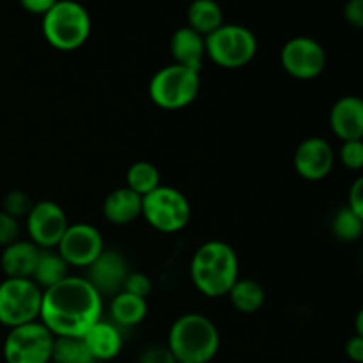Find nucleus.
<instances>
[{"label": "nucleus", "instance_id": "nucleus-1", "mask_svg": "<svg viewBox=\"0 0 363 363\" xmlns=\"http://www.w3.org/2000/svg\"><path fill=\"white\" fill-rule=\"evenodd\" d=\"M103 296L85 277H66L43 291L39 323L53 337L82 339L101 319Z\"/></svg>", "mask_w": 363, "mask_h": 363}, {"label": "nucleus", "instance_id": "nucleus-2", "mask_svg": "<svg viewBox=\"0 0 363 363\" xmlns=\"http://www.w3.org/2000/svg\"><path fill=\"white\" fill-rule=\"evenodd\" d=\"M190 277L199 293L204 296H227L230 287L240 279V259L236 250L225 241H206L191 257Z\"/></svg>", "mask_w": 363, "mask_h": 363}, {"label": "nucleus", "instance_id": "nucleus-3", "mask_svg": "<svg viewBox=\"0 0 363 363\" xmlns=\"http://www.w3.org/2000/svg\"><path fill=\"white\" fill-rule=\"evenodd\" d=\"M167 347L177 363H209L220 350L215 323L199 312H188L172 323Z\"/></svg>", "mask_w": 363, "mask_h": 363}, {"label": "nucleus", "instance_id": "nucleus-4", "mask_svg": "<svg viewBox=\"0 0 363 363\" xmlns=\"http://www.w3.org/2000/svg\"><path fill=\"white\" fill-rule=\"evenodd\" d=\"M91 30V14L73 0H55L43 16V35L50 46L60 52H73L84 46Z\"/></svg>", "mask_w": 363, "mask_h": 363}, {"label": "nucleus", "instance_id": "nucleus-5", "mask_svg": "<svg viewBox=\"0 0 363 363\" xmlns=\"http://www.w3.org/2000/svg\"><path fill=\"white\" fill-rule=\"evenodd\" d=\"M201 92V73L169 64L156 71L149 80V98L165 110H181L191 105Z\"/></svg>", "mask_w": 363, "mask_h": 363}, {"label": "nucleus", "instance_id": "nucleus-6", "mask_svg": "<svg viewBox=\"0 0 363 363\" xmlns=\"http://www.w3.org/2000/svg\"><path fill=\"white\" fill-rule=\"evenodd\" d=\"M206 57L216 66L236 69L252 62L257 53V38L245 25L223 23L204 38Z\"/></svg>", "mask_w": 363, "mask_h": 363}, {"label": "nucleus", "instance_id": "nucleus-7", "mask_svg": "<svg viewBox=\"0 0 363 363\" xmlns=\"http://www.w3.org/2000/svg\"><path fill=\"white\" fill-rule=\"evenodd\" d=\"M142 216L158 233L176 234L190 223L191 204L177 188L160 184L142 197Z\"/></svg>", "mask_w": 363, "mask_h": 363}, {"label": "nucleus", "instance_id": "nucleus-8", "mask_svg": "<svg viewBox=\"0 0 363 363\" xmlns=\"http://www.w3.org/2000/svg\"><path fill=\"white\" fill-rule=\"evenodd\" d=\"M43 291L30 279L0 282V325L7 328L39 321Z\"/></svg>", "mask_w": 363, "mask_h": 363}, {"label": "nucleus", "instance_id": "nucleus-9", "mask_svg": "<svg viewBox=\"0 0 363 363\" xmlns=\"http://www.w3.org/2000/svg\"><path fill=\"white\" fill-rule=\"evenodd\" d=\"M55 337L43 323L34 321L9 328L4 339L2 354L6 363H50Z\"/></svg>", "mask_w": 363, "mask_h": 363}, {"label": "nucleus", "instance_id": "nucleus-10", "mask_svg": "<svg viewBox=\"0 0 363 363\" xmlns=\"http://www.w3.org/2000/svg\"><path fill=\"white\" fill-rule=\"evenodd\" d=\"M280 64L289 77L296 80H312L325 71L326 52L315 39L296 35L282 46Z\"/></svg>", "mask_w": 363, "mask_h": 363}, {"label": "nucleus", "instance_id": "nucleus-11", "mask_svg": "<svg viewBox=\"0 0 363 363\" xmlns=\"http://www.w3.org/2000/svg\"><path fill=\"white\" fill-rule=\"evenodd\" d=\"M55 250L69 268L87 269L105 250V241L91 223H69Z\"/></svg>", "mask_w": 363, "mask_h": 363}, {"label": "nucleus", "instance_id": "nucleus-12", "mask_svg": "<svg viewBox=\"0 0 363 363\" xmlns=\"http://www.w3.org/2000/svg\"><path fill=\"white\" fill-rule=\"evenodd\" d=\"M28 241L41 250H55L60 238L69 227L66 211L53 201H39L32 206L27 218Z\"/></svg>", "mask_w": 363, "mask_h": 363}, {"label": "nucleus", "instance_id": "nucleus-13", "mask_svg": "<svg viewBox=\"0 0 363 363\" xmlns=\"http://www.w3.org/2000/svg\"><path fill=\"white\" fill-rule=\"evenodd\" d=\"M294 169L303 179L321 181L335 165V151L326 138L308 137L298 144L293 156Z\"/></svg>", "mask_w": 363, "mask_h": 363}, {"label": "nucleus", "instance_id": "nucleus-14", "mask_svg": "<svg viewBox=\"0 0 363 363\" xmlns=\"http://www.w3.org/2000/svg\"><path fill=\"white\" fill-rule=\"evenodd\" d=\"M130 275V266L126 257L116 248H105L98 259L87 268V282L99 294H112L123 291L124 280Z\"/></svg>", "mask_w": 363, "mask_h": 363}, {"label": "nucleus", "instance_id": "nucleus-15", "mask_svg": "<svg viewBox=\"0 0 363 363\" xmlns=\"http://www.w3.org/2000/svg\"><path fill=\"white\" fill-rule=\"evenodd\" d=\"M330 128L339 140L363 138V101L360 96H344L330 110Z\"/></svg>", "mask_w": 363, "mask_h": 363}, {"label": "nucleus", "instance_id": "nucleus-16", "mask_svg": "<svg viewBox=\"0 0 363 363\" xmlns=\"http://www.w3.org/2000/svg\"><path fill=\"white\" fill-rule=\"evenodd\" d=\"M85 347L89 350L94 362H110L117 358L123 351V333L119 326L112 321L99 319L84 337Z\"/></svg>", "mask_w": 363, "mask_h": 363}, {"label": "nucleus", "instance_id": "nucleus-17", "mask_svg": "<svg viewBox=\"0 0 363 363\" xmlns=\"http://www.w3.org/2000/svg\"><path fill=\"white\" fill-rule=\"evenodd\" d=\"M41 248L28 240H18L4 247L0 255V268L6 279H30L34 273Z\"/></svg>", "mask_w": 363, "mask_h": 363}, {"label": "nucleus", "instance_id": "nucleus-18", "mask_svg": "<svg viewBox=\"0 0 363 363\" xmlns=\"http://www.w3.org/2000/svg\"><path fill=\"white\" fill-rule=\"evenodd\" d=\"M170 55L177 66L201 73L206 59V43L201 34L190 27H181L170 38Z\"/></svg>", "mask_w": 363, "mask_h": 363}, {"label": "nucleus", "instance_id": "nucleus-19", "mask_svg": "<svg viewBox=\"0 0 363 363\" xmlns=\"http://www.w3.org/2000/svg\"><path fill=\"white\" fill-rule=\"evenodd\" d=\"M103 216L113 225H128L142 216V197L123 186L110 191L103 201Z\"/></svg>", "mask_w": 363, "mask_h": 363}, {"label": "nucleus", "instance_id": "nucleus-20", "mask_svg": "<svg viewBox=\"0 0 363 363\" xmlns=\"http://www.w3.org/2000/svg\"><path fill=\"white\" fill-rule=\"evenodd\" d=\"M147 300L124 293V291L112 296V301H110V319L119 328L121 326L130 328V326L140 325L147 315Z\"/></svg>", "mask_w": 363, "mask_h": 363}, {"label": "nucleus", "instance_id": "nucleus-21", "mask_svg": "<svg viewBox=\"0 0 363 363\" xmlns=\"http://www.w3.org/2000/svg\"><path fill=\"white\" fill-rule=\"evenodd\" d=\"M186 20V27L206 38L223 25V9L215 0H195L188 6Z\"/></svg>", "mask_w": 363, "mask_h": 363}, {"label": "nucleus", "instance_id": "nucleus-22", "mask_svg": "<svg viewBox=\"0 0 363 363\" xmlns=\"http://www.w3.org/2000/svg\"><path fill=\"white\" fill-rule=\"evenodd\" d=\"M66 277H69V266L57 254V250H41L38 264L30 277L32 282L41 291H46L62 282Z\"/></svg>", "mask_w": 363, "mask_h": 363}, {"label": "nucleus", "instance_id": "nucleus-23", "mask_svg": "<svg viewBox=\"0 0 363 363\" xmlns=\"http://www.w3.org/2000/svg\"><path fill=\"white\" fill-rule=\"evenodd\" d=\"M230 303L241 314H255L261 311L266 301V291L257 280L250 279H238V282L230 287L227 293Z\"/></svg>", "mask_w": 363, "mask_h": 363}, {"label": "nucleus", "instance_id": "nucleus-24", "mask_svg": "<svg viewBox=\"0 0 363 363\" xmlns=\"http://www.w3.org/2000/svg\"><path fill=\"white\" fill-rule=\"evenodd\" d=\"M160 184H162L160 170L151 162H135L128 169L126 188H130L131 191H135L140 197L151 194Z\"/></svg>", "mask_w": 363, "mask_h": 363}, {"label": "nucleus", "instance_id": "nucleus-25", "mask_svg": "<svg viewBox=\"0 0 363 363\" xmlns=\"http://www.w3.org/2000/svg\"><path fill=\"white\" fill-rule=\"evenodd\" d=\"M53 363H96L82 339L55 337L53 342Z\"/></svg>", "mask_w": 363, "mask_h": 363}, {"label": "nucleus", "instance_id": "nucleus-26", "mask_svg": "<svg viewBox=\"0 0 363 363\" xmlns=\"http://www.w3.org/2000/svg\"><path fill=\"white\" fill-rule=\"evenodd\" d=\"M332 233L335 234L337 240L344 241V243H353V241L360 240L363 233V218L351 211L347 206H344L333 215Z\"/></svg>", "mask_w": 363, "mask_h": 363}, {"label": "nucleus", "instance_id": "nucleus-27", "mask_svg": "<svg viewBox=\"0 0 363 363\" xmlns=\"http://www.w3.org/2000/svg\"><path fill=\"white\" fill-rule=\"evenodd\" d=\"M32 201L28 197V194L21 190H13L4 197V213H7L13 218L20 220V218H27L28 211L32 209Z\"/></svg>", "mask_w": 363, "mask_h": 363}, {"label": "nucleus", "instance_id": "nucleus-28", "mask_svg": "<svg viewBox=\"0 0 363 363\" xmlns=\"http://www.w3.org/2000/svg\"><path fill=\"white\" fill-rule=\"evenodd\" d=\"M342 165L350 170H360L363 167V140L342 142L339 151Z\"/></svg>", "mask_w": 363, "mask_h": 363}, {"label": "nucleus", "instance_id": "nucleus-29", "mask_svg": "<svg viewBox=\"0 0 363 363\" xmlns=\"http://www.w3.org/2000/svg\"><path fill=\"white\" fill-rule=\"evenodd\" d=\"M124 293H130L133 296L144 298L147 300L149 294L152 293V282L145 273L142 272H130V275L126 277L123 286Z\"/></svg>", "mask_w": 363, "mask_h": 363}, {"label": "nucleus", "instance_id": "nucleus-30", "mask_svg": "<svg viewBox=\"0 0 363 363\" xmlns=\"http://www.w3.org/2000/svg\"><path fill=\"white\" fill-rule=\"evenodd\" d=\"M18 240H20V220L0 211V247L4 248Z\"/></svg>", "mask_w": 363, "mask_h": 363}, {"label": "nucleus", "instance_id": "nucleus-31", "mask_svg": "<svg viewBox=\"0 0 363 363\" xmlns=\"http://www.w3.org/2000/svg\"><path fill=\"white\" fill-rule=\"evenodd\" d=\"M138 363H177L167 346H151L142 351Z\"/></svg>", "mask_w": 363, "mask_h": 363}, {"label": "nucleus", "instance_id": "nucleus-32", "mask_svg": "<svg viewBox=\"0 0 363 363\" xmlns=\"http://www.w3.org/2000/svg\"><path fill=\"white\" fill-rule=\"evenodd\" d=\"M344 18L354 28L363 27V0H350L344 6Z\"/></svg>", "mask_w": 363, "mask_h": 363}, {"label": "nucleus", "instance_id": "nucleus-33", "mask_svg": "<svg viewBox=\"0 0 363 363\" xmlns=\"http://www.w3.org/2000/svg\"><path fill=\"white\" fill-rule=\"evenodd\" d=\"M347 208L363 218V177H357L350 190V202Z\"/></svg>", "mask_w": 363, "mask_h": 363}, {"label": "nucleus", "instance_id": "nucleus-34", "mask_svg": "<svg viewBox=\"0 0 363 363\" xmlns=\"http://www.w3.org/2000/svg\"><path fill=\"white\" fill-rule=\"evenodd\" d=\"M346 354L351 362L362 363L363 362V337L362 335H353L347 339L346 342Z\"/></svg>", "mask_w": 363, "mask_h": 363}, {"label": "nucleus", "instance_id": "nucleus-35", "mask_svg": "<svg viewBox=\"0 0 363 363\" xmlns=\"http://www.w3.org/2000/svg\"><path fill=\"white\" fill-rule=\"evenodd\" d=\"M55 0H21L20 6L23 7L25 11L32 14H39V16H45L50 11V7L53 6Z\"/></svg>", "mask_w": 363, "mask_h": 363}, {"label": "nucleus", "instance_id": "nucleus-36", "mask_svg": "<svg viewBox=\"0 0 363 363\" xmlns=\"http://www.w3.org/2000/svg\"><path fill=\"white\" fill-rule=\"evenodd\" d=\"M354 335H362L363 337V312L360 311L357 315V333Z\"/></svg>", "mask_w": 363, "mask_h": 363}]
</instances>
